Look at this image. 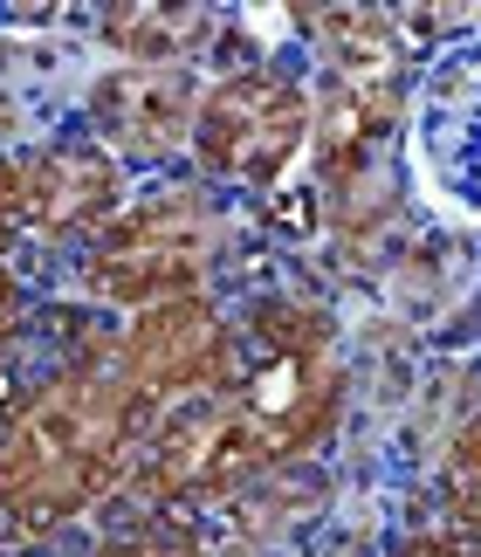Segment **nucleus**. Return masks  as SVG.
I'll use <instances>...</instances> for the list:
<instances>
[{"instance_id":"f257e3e1","label":"nucleus","mask_w":481,"mask_h":557,"mask_svg":"<svg viewBox=\"0 0 481 557\" xmlns=\"http://www.w3.org/2000/svg\"><path fill=\"white\" fill-rule=\"evenodd\" d=\"M240 331V372L227 393L180 406L151 434L138 475V503L151 517H186L248 488L275 468L310 461L337 434L344 413V351L337 317L317 296L269 289L255 296Z\"/></svg>"},{"instance_id":"f03ea898","label":"nucleus","mask_w":481,"mask_h":557,"mask_svg":"<svg viewBox=\"0 0 481 557\" xmlns=\"http://www.w3.org/2000/svg\"><path fill=\"white\" fill-rule=\"evenodd\" d=\"M145 406L124 393L111 358H76V366L41 372L35 385L0 406V530L41 537L138 475Z\"/></svg>"},{"instance_id":"7ed1b4c3","label":"nucleus","mask_w":481,"mask_h":557,"mask_svg":"<svg viewBox=\"0 0 481 557\" xmlns=\"http://www.w3.org/2000/svg\"><path fill=\"white\" fill-rule=\"evenodd\" d=\"M234 242L221 193L186 180V186H151L145 200H124V213L83 248V289L111 310H151L172 296H200Z\"/></svg>"},{"instance_id":"20e7f679","label":"nucleus","mask_w":481,"mask_h":557,"mask_svg":"<svg viewBox=\"0 0 481 557\" xmlns=\"http://www.w3.org/2000/svg\"><path fill=\"white\" fill-rule=\"evenodd\" d=\"M310 132H317L310 83L275 70V62H255V70H227L200 90L186 152L213 186L275 193L310 159Z\"/></svg>"},{"instance_id":"39448f33","label":"nucleus","mask_w":481,"mask_h":557,"mask_svg":"<svg viewBox=\"0 0 481 557\" xmlns=\"http://www.w3.org/2000/svg\"><path fill=\"white\" fill-rule=\"evenodd\" d=\"M111 372L124 379V393L145 406H193L227 393L240 372V331L213 296H172V304L131 310L118 345H111Z\"/></svg>"},{"instance_id":"423d86ee","label":"nucleus","mask_w":481,"mask_h":557,"mask_svg":"<svg viewBox=\"0 0 481 557\" xmlns=\"http://www.w3.org/2000/svg\"><path fill=\"white\" fill-rule=\"evenodd\" d=\"M14 173H21V221L41 242H83L90 248L131 200V173L90 132L41 138L35 152L14 159Z\"/></svg>"},{"instance_id":"0eeeda50","label":"nucleus","mask_w":481,"mask_h":557,"mask_svg":"<svg viewBox=\"0 0 481 557\" xmlns=\"http://www.w3.org/2000/svg\"><path fill=\"white\" fill-rule=\"evenodd\" d=\"M193 111H200V83L186 70H159V62H124L90 83V138L118 165L186 152Z\"/></svg>"},{"instance_id":"6e6552de","label":"nucleus","mask_w":481,"mask_h":557,"mask_svg":"<svg viewBox=\"0 0 481 557\" xmlns=\"http://www.w3.org/2000/svg\"><path fill=\"white\" fill-rule=\"evenodd\" d=\"M97 35L124 49V62H159V70H186L193 49H207L213 14L207 8H103Z\"/></svg>"},{"instance_id":"1a4fd4ad","label":"nucleus","mask_w":481,"mask_h":557,"mask_svg":"<svg viewBox=\"0 0 481 557\" xmlns=\"http://www.w3.org/2000/svg\"><path fill=\"white\" fill-rule=\"evenodd\" d=\"M310 28H317L323 49H331L337 83H392V76H399V35H392L385 14L323 8V14H310Z\"/></svg>"},{"instance_id":"9d476101","label":"nucleus","mask_w":481,"mask_h":557,"mask_svg":"<svg viewBox=\"0 0 481 557\" xmlns=\"http://www.w3.org/2000/svg\"><path fill=\"white\" fill-rule=\"evenodd\" d=\"M97 557H207V537L186 517H138V523L111 530L97 544Z\"/></svg>"},{"instance_id":"9b49d317","label":"nucleus","mask_w":481,"mask_h":557,"mask_svg":"<svg viewBox=\"0 0 481 557\" xmlns=\"http://www.w3.org/2000/svg\"><path fill=\"white\" fill-rule=\"evenodd\" d=\"M441 488H447L454 517L481 530V406L454 426V441H447V455H441Z\"/></svg>"},{"instance_id":"f8f14e48","label":"nucleus","mask_w":481,"mask_h":557,"mask_svg":"<svg viewBox=\"0 0 481 557\" xmlns=\"http://www.w3.org/2000/svg\"><path fill=\"white\" fill-rule=\"evenodd\" d=\"M385 557H481V530L474 523H427V530H406Z\"/></svg>"},{"instance_id":"ddd939ff","label":"nucleus","mask_w":481,"mask_h":557,"mask_svg":"<svg viewBox=\"0 0 481 557\" xmlns=\"http://www.w3.org/2000/svg\"><path fill=\"white\" fill-rule=\"evenodd\" d=\"M28 234V221H21V173H14V159L0 152V262H8V248Z\"/></svg>"},{"instance_id":"4468645a","label":"nucleus","mask_w":481,"mask_h":557,"mask_svg":"<svg viewBox=\"0 0 481 557\" xmlns=\"http://www.w3.org/2000/svg\"><path fill=\"white\" fill-rule=\"evenodd\" d=\"M21 317H28V304H21V275L0 262V366L14 358V337H21Z\"/></svg>"}]
</instances>
